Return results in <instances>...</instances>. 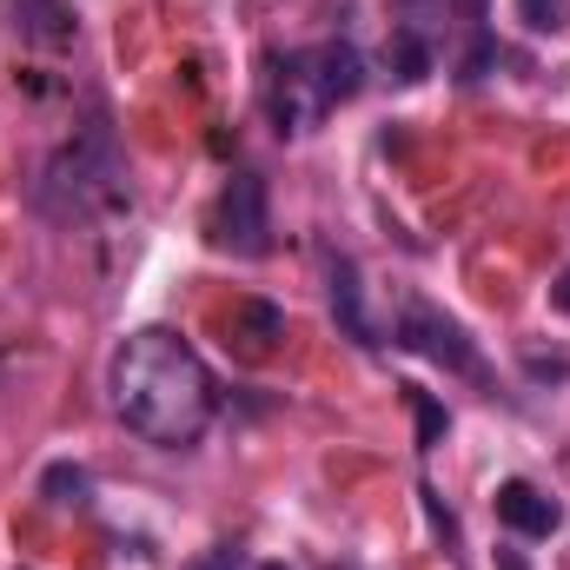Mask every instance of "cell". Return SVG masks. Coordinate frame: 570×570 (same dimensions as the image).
<instances>
[{
  "label": "cell",
  "instance_id": "obj_11",
  "mask_svg": "<svg viewBox=\"0 0 570 570\" xmlns=\"http://www.w3.org/2000/svg\"><path fill=\"white\" fill-rule=\"evenodd\" d=\"M518 20L531 33H558L564 27V0H518Z\"/></svg>",
  "mask_w": 570,
  "mask_h": 570
},
{
  "label": "cell",
  "instance_id": "obj_7",
  "mask_svg": "<svg viewBox=\"0 0 570 570\" xmlns=\"http://www.w3.org/2000/svg\"><path fill=\"white\" fill-rule=\"evenodd\" d=\"M226 332H233L246 352H266L273 338H285V312L279 305H266V298H239L233 318H226Z\"/></svg>",
  "mask_w": 570,
  "mask_h": 570
},
{
  "label": "cell",
  "instance_id": "obj_13",
  "mask_svg": "<svg viewBox=\"0 0 570 570\" xmlns=\"http://www.w3.org/2000/svg\"><path fill=\"white\" fill-rule=\"evenodd\" d=\"M193 570H239V551H233V544H219L213 558H199Z\"/></svg>",
  "mask_w": 570,
  "mask_h": 570
},
{
  "label": "cell",
  "instance_id": "obj_14",
  "mask_svg": "<svg viewBox=\"0 0 570 570\" xmlns=\"http://www.w3.org/2000/svg\"><path fill=\"white\" fill-rule=\"evenodd\" d=\"M551 305H558V312L570 318V266L558 273V279H551Z\"/></svg>",
  "mask_w": 570,
  "mask_h": 570
},
{
  "label": "cell",
  "instance_id": "obj_15",
  "mask_svg": "<svg viewBox=\"0 0 570 570\" xmlns=\"http://www.w3.org/2000/svg\"><path fill=\"white\" fill-rule=\"evenodd\" d=\"M531 372H538V379H564L570 365H564V358H531Z\"/></svg>",
  "mask_w": 570,
  "mask_h": 570
},
{
  "label": "cell",
  "instance_id": "obj_12",
  "mask_svg": "<svg viewBox=\"0 0 570 570\" xmlns=\"http://www.w3.org/2000/svg\"><path fill=\"white\" fill-rule=\"evenodd\" d=\"M412 412H419V444H438V438H444V405H438V399H431V392H412Z\"/></svg>",
  "mask_w": 570,
  "mask_h": 570
},
{
  "label": "cell",
  "instance_id": "obj_5",
  "mask_svg": "<svg viewBox=\"0 0 570 570\" xmlns=\"http://www.w3.org/2000/svg\"><path fill=\"white\" fill-rule=\"evenodd\" d=\"M498 524H511L518 538H551V531H564V504L551 491H538L531 478H504L498 484Z\"/></svg>",
  "mask_w": 570,
  "mask_h": 570
},
{
  "label": "cell",
  "instance_id": "obj_4",
  "mask_svg": "<svg viewBox=\"0 0 570 570\" xmlns=\"http://www.w3.org/2000/svg\"><path fill=\"white\" fill-rule=\"evenodd\" d=\"M298 67H305V80H312L318 114H325V107L358 100V87H365V60H358V47H352V40H325V47H312Z\"/></svg>",
  "mask_w": 570,
  "mask_h": 570
},
{
  "label": "cell",
  "instance_id": "obj_3",
  "mask_svg": "<svg viewBox=\"0 0 570 570\" xmlns=\"http://www.w3.org/2000/svg\"><path fill=\"white\" fill-rule=\"evenodd\" d=\"M399 345H412V352H425L431 365H451V372H484L478 365V352H471V338H464V325H451L444 312H425V305H412L405 312V325H399Z\"/></svg>",
  "mask_w": 570,
  "mask_h": 570
},
{
  "label": "cell",
  "instance_id": "obj_2",
  "mask_svg": "<svg viewBox=\"0 0 570 570\" xmlns=\"http://www.w3.org/2000/svg\"><path fill=\"white\" fill-rule=\"evenodd\" d=\"M266 233H273V213H266V179L259 173H233L219 206H213V246L219 253H239V259H259L266 253Z\"/></svg>",
  "mask_w": 570,
  "mask_h": 570
},
{
  "label": "cell",
  "instance_id": "obj_6",
  "mask_svg": "<svg viewBox=\"0 0 570 570\" xmlns=\"http://www.w3.org/2000/svg\"><path fill=\"white\" fill-rule=\"evenodd\" d=\"M332 312H338L345 338L379 345V332H372V318H365V292H358V266H352V259H332Z\"/></svg>",
  "mask_w": 570,
  "mask_h": 570
},
{
  "label": "cell",
  "instance_id": "obj_8",
  "mask_svg": "<svg viewBox=\"0 0 570 570\" xmlns=\"http://www.w3.org/2000/svg\"><path fill=\"white\" fill-rule=\"evenodd\" d=\"M87 491H94V484H87V471H80V464H47V478H40V498H47L53 511H80V504H87Z\"/></svg>",
  "mask_w": 570,
  "mask_h": 570
},
{
  "label": "cell",
  "instance_id": "obj_16",
  "mask_svg": "<svg viewBox=\"0 0 570 570\" xmlns=\"http://www.w3.org/2000/svg\"><path fill=\"white\" fill-rule=\"evenodd\" d=\"M498 570H524V558L518 551H498Z\"/></svg>",
  "mask_w": 570,
  "mask_h": 570
},
{
  "label": "cell",
  "instance_id": "obj_10",
  "mask_svg": "<svg viewBox=\"0 0 570 570\" xmlns=\"http://www.w3.org/2000/svg\"><path fill=\"white\" fill-rule=\"evenodd\" d=\"M13 13H20V27H27L33 40H67V33H73L53 0H13Z\"/></svg>",
  "mask_w": 570,
  "mask_h": 570
},
{
  "label": "cell",
  "instance_id": "obj_1",
  "mask_svg": "<svg viewBox=\"0 0 570 570\" xmlns=\"http://www.w3.org/2000/svg\"><path fill=\"white\" fill-rule=\"evenodd\" d=\"M213 372L199 365V352L166 332V325H146L134 332L120 352H114V412L127 419V431H140L146 444H199L213 425Z\"/></svg>",
  "mask_w": 570,
  "mask_h": 570
},
{
  "label": "cell",
  "instance_id": "obj_17",
  "mask_svg": "<svg viewBox=\"0 0 570 570\" xmlns=\"http://www.w3.org/2000/svg\"><path fill=\"white\" fill-rule=\"evenodd\" d=\"M259 570H285V564H259Z\"/></svg>",
  "mask_w": 570,
  "mask_h": 570
},
{
  "label": "cell",
  "instance_id": "obj_9",
  "mask_svg": "<svg viewBox=\"0 0 570 570\" xmlns=\"http://www.w3.org/2000/svg\"><path fill=\"white\" fill-rule=\"evenodd\" d=\"M392 73L412 87V80H425L431 73V47H425V33H412V27H399L392 33Z\"/></svg>",
  "mask_w": 570,
  "mask_h": 570
}]
</instances>
